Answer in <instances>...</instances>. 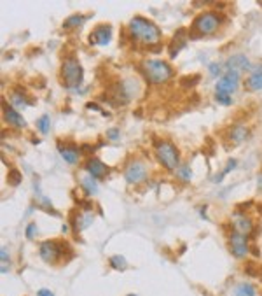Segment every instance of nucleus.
Instances as JSON below:
<instances>
[{
	"mask_svg": "<svg viewBox=\"0 0 262 296\" xmlns=\"http://www.w3.org/2000/svg\"><path fill=\"white\" fill-rule=\"evenodd\" d=\"M128 28H130L133 39L145 46H154L161 40V30H159V26L154 21L147 20L143 16L131 18Z\"/></svg>",
	"mask_w": 262,
	"mask_h": 296,
	"instance_id": "obj_1",
	"label": "nucleus"
},
{
	"mask_svg": "<svg viewBox=\"0 0 262 296\" xmlns=\"http://www.w3.org/2000/svg\"><path fill=\"white\" fill-rule=\"evenodd\" d=\"M142 70L145 79L150 84H165L166 81H170L173 75L172 67L163 60H143L142 62Z\"/></svg>",
	"mask_w": 262,
	"mask_h": 296,
	"instance_id": "obj_2",
	"label": "nucleus"
},
{
	"mask_svg": "<svg viewBox=\"0 0 262 296\" xmlns=\"http://www.w3.org/2000/svg\"><path fill=\"white\" fill-rule=\"evenodd\" d=\"M62 82L65 88L75 90L82 82V67L75 56H65L62 62Z\"/></svg>",
	"mask_w": 262,
	"mask_h": 296,
	"instance_id": "obj_3",
	"label": "nucleus"
},
{
	"mask_svg": "<svg viewBox=\"0 0 262 296\" xmlns=\"http://www.w3.org/2000/svg\"><path fill=\"white\" fill-rule=\"evenodd\" d=\"M155 156H158L159 163H161L166 170H170V172L178 170V166H180L178 149L175 144L170 142V140H161V142H158V146H155Z\"/></svg>",
	"mask_w": 262,
	"mask_h": 296,
	"instance_id": "obj_4",
	"label": "nucleus"
},
{
	"mask_svg": "<svg viewBox=\"0 0 262 296\" xmlns=\"http://www.w3.org/2000/svg\"><path fill=\"white\" fill-rule=\"evenodd\" d=\"M220 16L217 13H201L199 16L192 21V32L197 37L203 35H210V33L217 32V28L220 26Z\"/></svg>",
	"mask_w": 262,
	"mask_h": 296,
	"instance_id": "obj_5",
	"label": "nucleus"
},
{
	"mask_svg": "<svg viewBox=\"0 0 262 296\" xmlns=\"http://www.w3.org/2000/svg\"><path fill=\"white\" fill-rule=\"evenodd\" d=\"M63 247H67V244H62V242L56 240H45L40 244L39 252L40 258L45 261V263H56L60 260V256L63 254Z\"/></svg>",
	"mask_w": 262,
	"mask_h": 296,
	"instance_id": "obj_6",
	"label": "nucleus"
},
{
	"mask_svg": "<svg viewBox=\"0 0 262 296\" xmlns=\"http://www.w3.org/2000/svg\"><path fill=\"white\" fill-rule=\"evenodd\" d=\"M240 86V72L236 70H227L226 74H222V77H219L217 84H215V93H234L236 88Z\"/></svg>",
	"mask_w": 262,
	"mask_h": 296,
	"instance_id": "obj_7",
	"label": "nucleus"
},
{
	"mask_svg": "<svg viewBox=\"0 0 262 296\" xmlns=\"http://www.w3.org/2000/svg\"><path fill=\"white\" fill-rule=\"evenodd\" d=\"M124 179L128 184L138 186L147 179V168L142 161H131L124 170Z\"/></svg>",
	"mask_w": 262,
	"mask_h": 296,
	"instance_id": "obj_8",
	"label": "nucleus"
},
{
	"mask_svg": "<svg viewBox=\"0 0 262 296\" xmlns=\"http://www.w3.org/2000/svg\"><path fill=\"white\" fill-rule=\"evenodd\" d=\"M229 245L231 252L236 258H245L248 254V242H246V235L240 233V231H231L229 235Z\"/></svg>",
	"mask_w": 262,
	"mask_h": 296,
	"instance_id": "obj_9",
	"label": "nucleus"
},
{
	"mask_svg": "<svg viewBox=\"0 0 262 296\" xmlns=\"http://www.w3.org/2000/svg\"><path fill=\"white\" fill-rule=\"evenodd\" d=\"M112 39V26L100 25L89 33V44L91 46H107Z\"/></svg>",
	"mask_w": 262,
	"mask_h": 296,
	"instance_id": "obj_10",
	"label": "nucleus"
},
{
	"mask_svg": "<svg viewBox=\"0 0 262 296\" xmlns=\"http://www.w3.org/2000/svg\"><path fill=\"white\" fill-rule=\"evenodd\" d=\"M86 172H87V176L94 177V179H101V177L107 176L109 168H107V165H105V163L101 161V159L89 158L86 161Z\"/></svg>",
	"mask_w": 262,
	"mask_h": 296,
	"instance_id": "obj_11",
	"label": "nucleus"
},
{
	"mask_svg": "<svg viewBox=\"0 0 262 296\" xmlns=\"http://www.w3.org/2000/svg\"><path fill=\"white\" fill-rule=\"evenodd\" d=\"M226 65H227V70H236V72H246L252 68L250 60L246 58L245 55H241V53H236V55L229 56Z\"/></svg>",
	"mask_w": 262,
	"mask_h": 296,
	"instance_id": "obj_12",
	"label": "nucleus"
},
{
	"mask_svg": "<svg viewBox=\"0 0 262 296\" xmlns=\"http://www.w3.org/2000/svg\"><path fill=\"white\" fill-rule=\"evenodd\" d=\"M4 119L7 121V124H11V126H14V128L26 126L25 117H23L14 107H9V105H4Z\"/></svg>",
	"mask_w": 262,
	"mask_h": 296,
	"instance_id": "obj_13",
	"label": "nucleus"
},
{
	"mask_svg": "<svg viewBox=\"0 0 262 296\" xmlns=\"http://www.w3.org/2000/svg\"><path fill=\"white\" fill-rule=\"evenodd\" d=\"M245 88L248 91H260L262 90V63L252 68V74L245 81Z\"/></svg>",
	"mask_w": 262,
	"mask_h": 296,
	"instance_id": "obj_14",
	"label": "nucleus"
},
{
	"mask_svg": "<svg viewBox=\"0 0 262 296\" xmlns=\"http://www.w3.org/2000/svg\"><path fill=\"white\" fill-rule=\"evenodd\" d=\"M91 223H93V214H91V210H82L75 214L74 221H72V226H74V231H82V230H86L87 226H91Z\"/></svg>",
	"mask_w": 262,
	"mask_h": 296,
	"instance_id": "obj_15",
	"label": "nucleus"
},
{
	"mask_svg": "<svg viewBox=\"0 0 262 296\" xmlns=\"http://www.w3.org/2000/svg\"><path fill=\"white\" fill-rule=\"evenodd\" d=\"M233 226H234V230L240 231V233L248 235L253 228V223H252V219L246 218V216H236L233 221Z\"/></svg>",
	"mask_w": 262,
	"mask_h": 296,
	"instance_id": "obj_16",
	"label": "nucleus"
},
{
	"mask_svg": "<svg viewBox=\"0 0 262 296\" xmlns=\"http://www.w3.org/2000/svg\"><path fill=\"white\" fill-rule=\"evenodd\" d=\"M182 33H184V30H178V32L175 33L172 44H170V56H172V58H175V56L178 55V51L184 49L185 44H187V39H185V37H180Z\"/></svg>",
	"mask_w": 262,
	"mask_h": 296,
	"instance_id": "obj_17",
	"label": "nucleus"
},
{
	"mask_svg": "<svg viewBox=\"0 0 262 296\" xmlns=\"http://www.w3.org/2000/svg\"><path fill=\"white\" fill-rule=\"evenodd\" d=\"M246 135H248V130H246L243 124H236V126H233L229 130V140L233 144H240L243 140L246 139Z\"/></svg>",
	"mask_w": 262,
	"mask_h": 296,
	"instance_id": "obj_18",
	"label": "nucleus"
},
{
	"mask_svg": "<svg viewBox=\"0 0 262 296\" xmlns=\"http://www.w3.org/2000/svg\"><path fill=\"white\" fill-rule=\"evenodd\" d=\"M60 156L70 165H75L79 161V151L77 147H60Z\"/></svg>",
	"mask_w": 262,
	"mask_h": 296,
	"instance_id": "obj_19",
	"label": "nucleus"
},
{
	"mask_svg": "<svg viewBox=\"0 0 262 296\" xmlns=\"http://www.w3.org/2000/svg\"><path fill=\"white\" fill-rule=\"evenodd\" d=\"M87 16H82V14H72L68 16L65 21H63V28L65 30H72V28H79L86 23Z\"/></svg>",
	"mask_w": 262,
	"mask_h": 296,
	"instance_id": "obj_20",
	"label": "nucleus"
},
{
	"mask_svg": "<svg viewBox=\"0 0 262 296\" xmlns=\"http://www.w3.org/2000/svg\"><path fill=\"white\" fill-rule=\"evenodd\" d=\"M81 184H82V188H84L86 195H94V193H98V182H96L94 177L84 176L81 179Z\"/></svg>",
	"mask_w": 262,
	"mask_h": 296,
	"instance_id": "obj_21",
	"label": "nucleus"
},
{
	"mask_svg": "<svg viewBox=\"0 0 262 296\" xmlns=\"http://www.w3.org/2000/svg\"><path fill=\"white\" fill-rule=\"evenodd\" d=\"M234 296H255V287L248 282H241L234 287Z\"/></svg>",
	"mask_w": 262,
	"mask_h": 296,
	"instance_id": "obj_22",
	"label": "nucleus"
},
{
	"mask_svg": "<svg viewBox=\"0 0 262 296\" xmlns=\"http://www.w3.org/2000/svg\"><path fill=\"white\" fill-rule=\"evenodd\" d=\"M35 126H37V130H39L42 135H47L49 130H51V117H49V114H44V116H40L39 119L35 121Z\"/></svg>",
	"mask_w": 262,
	"mask_h": 296,
	"instance_id": "obj_23",
	"label": "nucleus"
},
{
	"mask_svg": "<svg viewBox=\"0 0 262 296\" xmlns=\"http://www.w3.org/2000/svg\"><path fill=\"white\" fill-rule=\"evenodd\" d=\"M11 104L14 105V109H26L32 102L26 100L25 95H20V93H13L11 95Z\"/></svg>",
	"mask_w": 262,
	"mask_h": 296,
	"instance_id": "obj_24",
	"label": "nucleus"
},
{
	"mask_svg": "<svg viewBox=\"0 0 262 296\" xmlns=\"http://www.w3.org/2000/svg\"><path fill=\"white\" fill-rule=\"evenodd\" d=\"M110 267L116 268V270H121V272L126 270V268H128L126 258H124V256H119V254H116V256L110 258Z\"/></svg>",
	"mask_w": 262,
	"mask_h": 296,
	"instance_id": "obj_25",
	"label": "nucleus"
},
{
	"mask_svg": "<svg viewBox=\"0 0 262 296\" xmlns=\"http://www.w3.org/2000/svg\"><path fill=\"white\" fill-rule=\"evenodd\" d=\"M236 165H238V161H236V159H234V158H233V159H229V161H227V166H226V168L222 170V174H220L219 177H215V179H214V182H220V181H222L224 177H226L227 174L231 172V170H234V168H236Z\"/></svg>",
	"mask_w": 262,
	"mask_h": 296,
	"instance_id": "obj_26",
	"label": "nucleus"
},
{
	"mask_svg": "<svg viewBox=\"0 0 262 296\" xmlns=\"http://www.w3.org/2000/svg\"><path fill=\"white\" fill-rule=\"evenodd\" d=\"M177 174H178V177H180L182 181H185V182L191 181V177H192L189 165H180V166H178V170H177Z\"/></svg>",
	"mask_w": 262,
	"mask_h": 296,
	"instance_id": "obj_27",
	"label": "nucleus"
},
{
	"mask_svg": "<svg viewBox=\"0 0 262 296\" xmlns=\"http://www.w3.org/2000/svg\"><path fill=\"white\" fill-rule=\"evenodd\" d=\"M7 182H9L11 186H18L21 182V172H18V170H11L9 174H7Z\"/></svg>",
	"mask_w": 262,
	"mask_h": 296,
	"instance_id": "obj_28",
	"label": "nucleus"
},
{
	"mask_svg": "<svg viewBox=\"0 0 262 296\" xmlns=\"http://www.w3.org/2000/svg\"><path fill=\"white\" fill-rule=\"evenodd\" d=\"M215 100H217L220 105H231L233 104V97L227 95V93H215Z\"/></svg>",
	"mask_w": 262,
	"mask_h": 296,
	"instance_id": "obj_29",
	"label": "nucleus"
},
{
	"mask_svg": "<svg viewBox=\"0 0 262 296\" xmlns=\"http://www.w3.org/2000/svg\"><path fill=\"white\" fill-rule=\"evenodd\" d=\"M208 72H210L212 77H217V75L222 74V65L220 63H210V67H208ZM222 77V75H220Z\"/></svg>",
	"mask_w": 262,
	"mask_h": 296,
	"instance_id": "obj_30",
	"label": "nucleus"
},
{
	"mask_svg": "<svg viewBox=\"0 0 262 296\" xmlns=\"http://www.w3.org/2000/svg\"><path fill=\"white\" fill-rule=\"evenodd\" d=\"M25 235H26V238H28V240H32V238L35 237V235H37V225H35V223H30V225L26 226Z\"/></svg>",
	"mask_w": 262,
	"mask_h": 296,
	"instance_id": "obj_31",
	"label": "nucleus"
},
{
	"mask_svg": "<svg viewBox=\"0 0 262 296\" xmlns=\"http://www.w3.org/2000/svg\"><path fill=\"white\" fill-rule=\"evenodd\" d=\"M107 137L110 140H117L119 139V130H117V128H110V130L107 132Z\"/></svg>",
	"mask_w": 262,
	"mask_h": 296,
	"instance_id": "obj_32",
	"label": "nucleus"
},
{
	"mask_svg": "<svg viewBox=\"0 0 262 296\" xmlns=\"http://www.w3.org/2000/svg\"><path fill=\"white\" fill-rule=\"evenodd\" d=\"M37 296H55V294H53V291H49V289H39L37 291Z\"/></svg>",
	"mask_w": 262,
	"mask_h": 296,
	"instance_id": "obj_33",
	"label": "nucleus"
},
{
	"mask_svg": "<svg viewBox=\"0 0 262 296\" xmlns=\"http://www.w3.org/2000/svg\"><path fill=\"white\" fill-rule=\"evenodd\" d=\"M257 184H259V189L262 191V174H260L259 177H257Z\"/></svg>",
	"mask_w": 262,
	"mask_h": 296,
	"instance_id": "obj_34",
	"label": "nucleus"
},
{
	"mask_svg": "<svg viewBox=\"0 0 262 296\" xmlns=\"http://www.w3.org/2000/svg\"><path fill=\"white\" fill-rule=\"evenodd\" d=\"M62 231H63V233H67V231H68V226H67V225H63V226H62Z\"/></svg>",
	"mask_w": 262,
	"mask_h": 296,
	"instance_id": "obj_35",
	"label": "nucleus"
},
{
	"mask_svg": "<svg viewBox=\"0 0 262 296\" xmlns=\"http://www.w3.org/2000/svg\"><path fill=\"white\" fill-rule=\"evenodd\" d=\"M128 296H136V294H128Z\"/></svg>",
	"mask_w": 262,
	"mask_h": 296,
	"instance_id": "obj_36",
	"label": "nucleus"
}]
</instances>
